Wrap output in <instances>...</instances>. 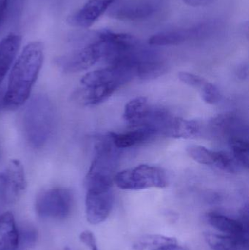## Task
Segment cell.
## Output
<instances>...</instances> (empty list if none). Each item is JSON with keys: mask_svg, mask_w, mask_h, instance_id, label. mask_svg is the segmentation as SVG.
<instances>
[{"mask_svg": "<svg viewBox=\"0 0 249 250\" xmlns=\"http://www.w3.org/2000/svg\"><path fill=\"white\" fill-rule=\"evenodd\" d=\"M43 59L44 46L42 42L35 41L25 46L10 72L4 93V108L16 109L29 99L42 67Z\"/></svg>", "mask_w": 249, "mask_h": 250, "instance_id": "6da1fadb", "label": "cell"}, {"mask_svg": "<svg viewBox=\"0 0 249 250\" xmlns=\"http://www.w3.org/2000/svg\"><path fill=\"white\" fill-rule=\"evenodd\" d=\"M55 125V111L46 95H35L24 110L23 126L29 145L39 149L46 145L52 135Z\"/></svg>", "mask_w": 249, "mask_h": 250, "instance_id": "7a4b0ae2", "label": "cell"}, {"mask_svg": "<svg viewBox=\"0 0 249 250\" xmlns=\"http://www.w3.org/2000/svg\"><path fill=\"white\" fill-rule=\"evenodd\" d=\"M118 148L109 133L102 137L95 146V155L85 177L86 191L109 190L112 188L118 162Z\"/></svg>", "mask_w": 249, "mask_h": 250, "instance_id": "3957f363", "label": "cell"}, {"mask_svg": "<svg viewBox=\"0 0 249 250\" xmlns=\"http://www.w3.org/2000/svg\"><path fill=\"white\" fill-rule=\"evenodd\" d=\"M83 35L86 40L84 45L56 59V65L64 73L84 71L105 58L106 49L100 32Z\"/></svg>", "mask_w": 249, "mask_h": 250, "instance_id": "277c9868", "label": "cell"}, {"mask_svg": "<svg viewBox=\"0 0 249 250\" xmlns=\"http://www.w3.org/2000/svg\"><path fill=\"white\" fill-rule=\"evenodd\" d=\"M114 183L124 190L163 189L168 185V178L161 167L143 164L115 173Z\"/></svg>", "mask_w": 249, "mask_h": 250, "instance_id": "5b68a950", "label": "cell"}, {"mask_svg": "<svg viewBox=\"0 0 249 250\" xmlns=\"http://www.w3.org/2000/svg\"><path fill=\"white\" fill-rule=\"evenodd\" d=\"M73 204L71 191L65 188H55L38 194L35 208L37 214L41 218L63 220L71 214Z\"/></svg>", "mask_w": 249, "mask_h": 250, "instance_id": "8992f818", "label": "cell"}, {"mask_svg": "<svg viewBox=\"0 0 249 250\" xmlns=\"http://www.w3.org/2000/svg\"><path fill=\"white\" fill-rule=\"evenodd\" d=\"M26 189L24 169L19 160H12L0 173V198L3 202H17Z\"/></svg>", "mask_w": 249, "mask_h": 250, "instance_id": "52a82bcc", "label": "cell"}, {"mask_svg": "<svg viewBox=\"0 0 249 250\" xmlns=\"http://www.w3.org/2000/svg\"><path fill=\"white\" fill-rule=\"evenodd\" d=\"M159 9L156 0H124L115 1L108 9L113 19L127 21H139L153 16Z\"/></svg>", "mask_w": 249, "mask_h": 250, "instance_id": "ba28073f", "label": "cell"}, {"mask_svg": "<svg viewBox=\"0 0 249 250\" xmlns=\"http://www.w3.org/2000/svg\"><path fill=\"white\" fill-rule=\"evenodd\" d=\"M214 28L215 23L206 22L193 27L165 31L151 37L149 40V45L156 46L178 45L189 40L204 36L212 32Z\"/></svg>", "mask_w": 249, "mask_h": 250, "instance_id": "9c48e42d", "label": "cell"}, {"mask_svg": "<svg viewBox=\"0 0 249 250\" xmlns=\"http://www.w3.org/2000/svg\"><path fill=\"white\" fill-rule=\"evenodd\" d=\"M114 206L112 190L86 191V216L92 225H97L107 220Z\"/></svg>", "mask_w": 249, "mask_h": 250, "instance_id": "30bf717a", "label": "cell"}, {"mask_svg": "<svg viewBox=\"0 0 249 250\" xmlns=\"http://www.w3.org/2000/svg\"><path fill=\"white\" fill-rule=\"evenodd\" d=\"M116 0H89L76 13L69 16L67 23L73 27H91Z\"/></svg>", "mask_w": 249, "mask_h": 250, "instance_id": "8fae6325", "label": "cell"}, {"mask_svg": "<svg viewBox=\"0 0 249 250\" xmlns=\"http://www.w3.org/2000/svg\"><path fill=\"white\" fill-rule=\"evenodd\" d=\"M200 126L195 120H184L175 117L170 113L162 119L157 133L174 138H192L197 136Z\"/></svg>", "mask_w": 249, "mask_h": 250, "instance_id": "7c38bea8", "label": "cell"}, {"mask_svg": "<svg viewBox=\"0 0 249 250\" xmlns=\"http://www.w3.org/2000/svg\"><path fill=\"white\" fill-rule=\"evenodd\" d=\"M211 126L213 132L220 134L228 141L233 138H247L248 126L244 120L233 114H222L212 120Z\"/></svg>", "mask_w": 249, "mask_h": 250, "instance_id": "4fadbf2b", "label": "cell"}, {"mask_svg": "<svg viewBox=\"0 0 249 250\" xmlns=\"http://www.w3.org/2000/svg\"><path fill=\"white\" fill-rule=\"evenodd\" d=\"M119 88L115 83L96 85L85 87L76 91L74 98L77 103L85 106H95L105 102Z\"/></svg>", "mask_w": 249, "mask_h": 250, "instance_id": "5bb4252c", "label": "cell"}, {"mask_svg": "<svg viewBox=\"0 0 249 250\" xmlns=\"http://www.w3.org/2000/svg\"><path fill=\"white\" fill-rule=\"evenodd\" d=\"M20 229L13 214L6 212L0 216V250H16L20 245Z\"/></svg>", "mask_w": 249, "mask_h": 250, "instance_id": "9a60e30c", "label": "cell"}, {"mask_svg": "<svg viewBox=\"0 0 249 250\" xmlns=\"http://www.w3.org/2000/svg\"><path fill=\"white\" fill-rule=\"evenodd\" d=\"M20 44L21 37L16 34H10L0 42V86L13 64Z\"/></svg>", "mask_w": 249, "mask_h": 250, "instance_id": "2e32d148", "label": "cell"}, {"mask_svg": "<svg viewBox=\"0 0 249 250\" xmlns=\"http://www.w3.org/2000/svg\"><path fill=\"white\" fill-rule=\"evenodd\" d=\"M206 217L211 226L225 234L249 237V224L243 221H238L213 212L209 213Z\"/></svg>", "mask_w": 249, "mask_h": 250, "instance_id": "e0dca14e", "label": "cell"}, {"mask_svg": "<svg viewBox=\"0 0 249 250\" xmlns=\"http://www.w3.org/2000/svg\"><path fill=\"white\" fill-rule=\"evenodd\" d=\"M151 108L147 98L137 97L130 100L125 105L123 118L133 128L141 126L150 112Z\"/></svg>", "mask_w": 249, "mask_h": 250, "instance_id": "ac0fdd59", "label": "cell"}, {"mask_svg": "<svg viewBox=\"0 0 249 250\" xmlns=\"http://www.w3.org/2000/svg\"><path fill=\"white\" fill-rule=\"evenodd\" d=\"M205 239L213 250H249L248 236L206 233Z\"/></svg>", "mask_w": 249, "mask_h": 250, "instance_id": "d6986e66", "label": "cell"}, {"mask_svg": "<svg viewBox=\"0 0 249 250\" xmlns=\"http://www.w3.org/2000/svg\"><path fill=\"white\" fill-rule=\"evenodd\" d=\"M110 137L114 146L118 149L134 146L140 143L146 141L152 134L146 129L134 128V129L123 133L109 132Z\"/></svg>", "mask_w": 249, "mask_h": 250, "instance_id": "ffe728a7", "label": "cell"}, {"mask_svg": "<svg viewBox=\"0 0 249 250\" xmlns=\"http://www.w3.org/2000/svg\"><path fill=\"white\" fill-rule=\"evenodd\" d=\"M229 144L232 150V155L242 167H249V144L248 139L233 138L230 140Z\"/></svg>", "mask_w": 249, "mask_h": 250, "instance_id": "44dd1931", "label": "cell"}, {"mask_svg": "<svg viewBox=\"0 0 249 250\" xmlns=\"http://www.w3.org/2000/svg\"><path fill=\"white\" fill-rule=\"evenodd\" d=\"M187 152L192 159L200 164L211 166L214 165L216 151H212L202 146L191 145L187 147Z\"/></svg>", "mask_w": 249, "mask_h": 250, "instance_id": "7402d4cb", "label": "cell"}, {"mask_svg": "<svg viewBox=\"0 0 249 250\" xmlns=\"http://www.w3.org/2000/svg\"><path fill=\"white\" fill-rule=\"evenodd\" d=\"M213 166L222 171L230 173H238L242 167L232 154L225 151H216V160Z\"/></svg>", "mask_w": 249, "mask_h": 250, "instance_id": "603a6c76", "label": "cell"}, {"mask_svg": "<svg viewBox=\"0 0 249 250\" xmlns=\"http://www.w3.org/2000/svg\"><path fill=\"white\" fill-rule=\"evenodd\" d=\"M177 242L173 238L166 237V236H160V235H152L146 236L139 239L134 245V249L136 250H143L146 248H156L165 244L173 243Z\"/></svg>", "mask_w": 249, "mask_h": 250, "instance_id": "cb8c5ba5", "label": "cell"}, {"mask_svg": "<svg viewBox=\"0 0 249 250\" xmlns=\"http://www.w3.org/2000/svg\"><path fill=\"white\" fill-rule=\"evenodd\" d=\"M20 245L16 250H31L38 241V231L34 228H22L20 230Z\"/></svg>", "mask_w": 249, "mask_h": 250, "instance_id": "d4e9b609", "label": "cell"}, {"mask_svg": "<svg viewBox=\"0 0 249 250\" xmlns=\"http://www.w3.org/2000/svg\"><path fill=\"white\" fill-rule=\"evenodd\" d=\"M200 95L205 102L213 105L218 104L221 101L222 95L219 88L210 82H206L203 87L200 90Z\"/></svg>", "mask_w": 249, "mask_h": 250, "instance_id": "484cf974", "label": "cell"}, {"mask_svg": "<svg viewBox=\"0 0 249 250\" xmlns=\"http://www.w3.org/2000/svg\"><path fill=\"white\" fill-rule=\"evenodd\" d=\"M178 79L183 83L187 84V86H191L194 89H198L199 91L202 89L203 85L206 83L207 81L203 79L201 76L188 72H180L178 73Z\"/></svg>", "mask_w": 249, "mask_h": 250, "instance_id": "4316f807", "label": "cell"}, {"mask_svg": "<svg viewBox=\"0 0 249 250\" xmlns=\"http://www.w3.org/2000/svg\"><path fill=\"white\" fill-rule=\"evenodd\" d=\"M80 242L84 244L86 246L89 248L90 250H99L98 249L97 243H96V238L92 232L89 230H85L82 232L79 236Z\"/></svg>", "mask_w": 249, "mask_h": 250, "instance_id": "83f0119b", "label": "cell"}, {"mask_svg": "<svg viewBox=\"0 0 249 250\" xmlns=\"http://www.w3.org/2000/svg\"><path fill=\"white\" fill-rule=\"evenodd\" d=\"M9 3L10 0H0V29L5 21L8 11Z\"/></svg>", "mask_w": 249, "mask_h": 250, "instance_id": "f1b7e54d", "label": "cell"}, {"mask_svg": "<svg viewBox=\"0 0 249 250\" xmlns=\"http://www.w3.org/2000/svg\"><path fill=\"white\" fill-rule=\"evenodd\" d=\"M181 1L192 7H204L212 4L216 0H181Z\"/></svg>", "mask_w": 249, "mask_h": 250, "instance_id": "f546056e", "label": "cell"}, {"mask_svg": "<svg viewBox=\"0 0 249 250\" xmlns=\"http://www.w3.org/2000/svg\"><path fill=\"white\" fill-rule=\"evenodd\" d=\"M153 250H187V249L184 247L178 245L177 242H173V243L165 244V245H160V246L154 248Z\"/></svg>", "mask_w": 249, "mask_h": 250, "instance_id": "4dcf8cb0", "label": "cell"}, {"mask_svg": "<svg viewBox=\"0 0 249 250\" xmlns=\"http://www.w3.org/2000/svg\"><path fill=\"white\" fill-rule=\"evenodd\" d=\"M248 67L247 66H246V67L244 66V67L240 69L239 71H238V75H239L241 79H244V78H247L248 76Z\"/></svg>", "mask_w": 249, "mask_h": 250, "instance_id": "1f68e13d", "label": "cell"}, {"mask_svg": "<svg viewBox=\"0 0 249 250\" xmlns=\"http://www.w3.org/2000/svg\"><path fill=\"white\" fill-rule=\"evenodd\" d=\"M4 93L5 92L0 87V111L4 108Z\"/></svg>", "mask_w": 249, "mask_h": 250, "instance_id": "d6a6232c", "label": "cell"}, {"mask_svg": "<svg viewBox=\"0 0 249 250\" xmlns=\"http://www.w3.org/2000/svg\"><path fill=\"white\" fill-rule=\"evenodd\" d=\"M0 155H1V153H0Z\"/></svg>", "mask_w": 249, "mask_h": 250, "instance_id": "836d02e7", "label": "cell"}]
</instances>
